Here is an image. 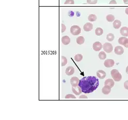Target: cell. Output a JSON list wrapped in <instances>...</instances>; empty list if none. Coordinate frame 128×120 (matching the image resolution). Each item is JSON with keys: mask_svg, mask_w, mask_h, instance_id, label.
Returning <instances> with one entry per match:
<instances>
[{"mask_svg": "<svg viewBox=\"0 0 128 120\" xmlns=\"http://www.w3.org/2000/svg\"><path fill=\"white\" fill-rule=\"evenodd\" d=\"M99 85V80L94 76L84 77L80 80L79 83V86L81 87L82 92L85 94L94 92L98 87Z\"/></svg>", "mask_w": 128, "mask_h": 120, "instance_id": "obj_1", "label": "cell"}, {"mask_svg": "<svg viewBox=\"0 0 128 120\" xmlns=\"http://www.w3.org/2000/svg\"><path fill=\"white\" fill-rule=\"evenodd\" d=\"M113 79L116 82H119L122 79V75L117 69H113L111 72Z\"/></svg>", "mask_w": 128, "mask_h": 120, "instance_id": "obj_2", "label": "cell"}, {"mask_svg": "<svg viewBox=\"0 0 128 120\" xmlns=\"http://www.w3.org/2000/svg\"><path fill=\"white\" fill-rule=\"evenodd\" d=\"M70 32L74 36H77L81 32V28L77 25H73L70 28Z\"/></svg>", "mask_w": 128, "mask_h": 120, "instance_id": "obj_3", "label": "cell"}, {"mask_svg": "<svg viewBox=\"0 0 128 120\" xmlns=\"http://www.w3.org/2000/svg\"><path fill=\"white\" fill-rule=\"evenodd\" d=\"M103 48L104 51L108 53H110L113 51V47L111 43H105L103 44Z\"/></svg>", "mask_w": 128, "mask_h": 120, "instance_id": "obj_4", "label": "cell"}, {"mask_svg": "<svg viewBox=\"0 0 128 120\" xmlns=\"http://www.w3.org/2000/svg\"><path fill=\"white\" fill-rule=\"evenodd\" d=\"M102 44L99 42H96L93 44L92 45V48H93L94 50L96 51H98L101 50V49L102 48Z\"/></svg>", "mask_w": 128, "mask_h": 120, "instance_id": "obj_5", "label": "cell"}, {"mask_svg": "<svg viewBox=\"0 0 128 120\" xmlns=\"http://www.w3.org/2000/svg\"><path fill=\"white\" fill-rule=\"evenodd\" d=\"M115 62L112 59H108L106 60L104 62V66L107 68H110L114 65Z\"/></svg>", "mask_w": 128, "mask_h": 120, "instance_id": "obj_6", "label": "cell"}, {"mask_svg": "<svg viewBox=\"0 0 128 120\" xmlns=\"http://www.w3.org/2000/svg\"><path fill=\"white\" fill-rule=\"evenodd\" d=\"M79 81H80V80L76 76L72 77V78L71 79V80H70L71 84L72 86H74V87L77 86L79 85Z\"/></svg>", "mask_w": 128, "mask_h": 120, "instance_id": "obj_7", "label": "cell"}, {"mask_svg": "<svg viewBox=\"0 0 128 120\" xmlns=\"http://www.w3.org/2000/svg\"><path fill=\"white\" fill-rule=\"evenodd\" d=\"M72 92L76 95H79L82 93V89L79 85L75 87L72 86Z\"/></svg>", "mask_w": 128, "mask_h": 120, "instance_id": "obj_8", "label": "cell"}, {"mask_svg": "<svg viewBox=\"0 0 128 120\" xmlns=\"http://www.w3.org/2000/svg\"><path fill=\"white\" fill-rule=\"evenodd\" d=\"M114 52L117 55H122L124 53V49L122 47L117 46L115 48Z\"/></svg>", "mask_w": 128, "mask_h": 120, "instance_id": "obj_9", "label": "cell"}, {"mask_svg": "<svg viewBox=\"0 0 128 120\" xmlns=\"http://www.w3.org/2000/svg\"><path fill=\"white\" fill-rule=\"evenodd\" d=\"M74 68L73 66H69L66 69V73L67 75H71L74 73Z\"/></svg>", "mask_w": 128, "mask_h": 120, "instance_id": "obj_10", "label": "cell"}, {"mask_svg": "<svg viewBox=\"0 0 128 120\" xmlns=\"http://www.w3.org/2000/svg\"><path fill=\"white\" fill-rule=\"evenodd\" d=\"M93 28V25L91 23H87L83 26V29L85 31H90Z\"/></svg>", "mask_w": 128, "mask_h": 120, "instance_id": "obj_11", "label": "cell"}, {"mask_svg": "<svg viewBox=\"0 0 128 120\" xmlns=\"http://www.w3.org/2000/svg\"><path fill=\"white\" fill-rule=\"evenodd\" d=\"M97 75L98 77H99V79H103L106 76V73L104 70H99L97 72Z\"/></svg>", "mask_w": 128, "mask_h": 120, "instance_id": "obj_12", "label": "cell"}, {"mask_svg": "<svg viewBox=\"0 0 128 120\" xmlns=\"http://www.w3.org/2000/svg\"><path fill=\"white\" fill-rule=\"evenodd\" d=\"M111 91V87L108 85H105L102 89V92L104 95H108Z\"/></svg>", "mask_w": 128, "mask_h": 120, "instance_id": "obj_13", "label": "cell"}, {"mask_svg": "<svg viewBox=\"0 0 128 120\" xmlns=\"http://www.w3.org/2000/svg\"><path fill=\"white\" fill-rule=\"evenodd\" d=\"M120 34L124 37H128V27H123L120 29Z\"/></svg>", "mask_w": 128, "mask_h": 120, "instance_id": "obj_14", "label": "cell"}, {"mask_svg": "<svg viewBox=\"0 0 128 120\" xmlns=\"http://www.w3.org/2000/svg\"><path fill=\"white\" fill-rule=\"evenodd\" d=\"M62 42L64 45H68L70 43V38L67 36H64L62 38Z\"/></svg>", "mask_w": 128, "mask_h": 120, "instance_id": "obj_15", "label": "cell"}, {"mask_svg": "<svg viewBox=\"0 0 128 120\" xmlns=\"http://www.w3.org/2000/svg\"><path fill=\"white\" fill-rule=\"evenodd\" d=\"M114 81H113L112 79H109L106 80L104 82V85H108L110 86L111 88H112L114 86Z\"/></svg>", "mask_w": 128, "mask_h": 120, "instance_id": "obj_16", "label": "cell"}, {"mask_svg": "<svg viewBox=\"0 0 128 120\" xmlns=\"http://www.w3.org/2000/svg\"><path fill=\"white\" fill-rule=\"evenodd\" d=\"M128 41V39L126 37H120L118 39V43L119 44L125 46Z\"/></svg>", "mask_w": 128, "mask_h": 120, "instance_id": "obj_17", "label": "cell"}, {"mask_svg": "<svg viewBox=\"0 0 128 120\" xmlns=\"http://www.w3.org/2000/svg\"><path fill=\"white\" fill-rule=\"evenodd\" d=\"M121 25H122V22L119 20H116L113 22V26L115 29H119Z\"/></svg>", "mask_w": 128, "mask_h": 120, "instance_id": "obj_18", "label": "cell"}, {"mask_svg": "<svg viewBox=\"0 0 128 120\" xmlns=\"http://www.w3.org/2000/svg\"><path fill=\"white\" fill-rule=\"evenodd\" d=\"M95 33H96V34L97 35V36H101V35L103 34V29H102L101 28L98 27L96 29Z\"/></svg>", "mask_w": 128, "mask_h": 120, "instance_id": "obj_19", "label": "cell"}, {"mask_svg": "<svg viewBox=\"0 0 128 120\" xmlns=\"http://www.w3.org/2000/svg\"><path fill=\"white\" fill-rule=\"evenodd\" d=\"M84 41H85V39L83 37H82V36L79 37L76 39V43L79 45L83 44L84 43Z\"/></svg>", "mask_w": 128, "mask_h": 120, "instance_id": "obj_20", "label": "cell"}, {"mask_svg": "<svg viewBox=\"0 0 128 120\" xmlns=\"http://www.w3.org/2000/svg\"><path fill=\"white\" fill-rule=\"evenodd\" d=\"M97 19V16L95 15H93V14H91L88 16V19L90 21V22H94Z\"/></svg>", "mask_w": 128, "mask_h": 120, "instance_id": "obj_21", "label": "cell"}, {"mask_svg": "<svg viewBox=\"0 0 128 120\" xmlns=\"http://www.w3.org/2000/svg\"><path fill=\"white\" fill-rule=\"evenodd\" d=\"M99 58L100 60H104L106 58V54L105 52L101 51L99 53Z\"/></svg>", "mask_w": 128, "mask_h": 120, "instance_id": "obj_22", "label": "cell"}, {"mask_svg": "<svg viewBox=\"0 0 128 120\" xmlns=\"http://www.w3.org/2000/svg\"><path fill=\"white\" fill-rule=\"evenodd\" d=\"M106 20L109 22H112L115 20V17L112 15H108L106 17Z\"/></svg>", "mask_w": 128, "mask_h": 120, "instance_id": "obj_23", "label": "cell"}, {"mask_svg": "<svg viewBox=\"0 0 128 120\" xmlns=\"http://www.w3.org/2000/svg\"><path fill=\"white\" fill-rule=\"evenodd\" d=\"M114 38H115V36L113 33H109L107 35V36H106V39L110 42L113 41L114 39Z\"/></svg>", "mask_w": 128, "mask_h": 120, "instance_id": "obj_24", "label": "cell"}, {"mask_svg": "<svg viewBox=\"0 0 128 120\" xmlns=\"http://www.w3.org/2000/svg\"><path fill=\"white\" fill-rule=\"evenodd\" d=\"M83 59V55L81 54H77L75 55L74 60L76 62H80Z\"/></svg>", "mask_w": 128, "mask_h": 120, "instance_id": "obj_25", "label": "cell"}, {"mask_svg": "<svg viewBox=\"0 0 128 120\" xmlns=\"http://www.w3.org/2000/svg\"><path fill=\"white\" fill-rule=\"evenodd\" d=\"M67 64V59L64 56H62V66H64Z\"/></svg>", "mask_w": 128, "mask_h": 120, "instance_id": "obj_26", "label": "cell"}, {"mask_svg": "<svg viewBox=\"0 0 128 120\" xmlns=\"http://www.w3.org/2000/svg\"><path fill=\"white\" fill-rule=\"evenodd\" d=\"M98 0H87V3L89 4H96L97 3Z\"/></svg>", "mask_w": 128, "mask_h": 120, "instance_id": "obj_27", "label": "cell"}, {"mask_svg": "<svg viewBox=\"0 0 128 120\" xmlns=\"http://www.w3.org/2000/svg\"><path fill=\"white\" fill-rule=\"evenodd\" d=\"M74 0H66L65 2V5L66 4H71V5H73L74 4Z\"/></svg>", "mask_w": 128, "mask_h": 120, "instance_id": "obj_28", "label": "cell"}, {"mask_svg": "<svg viewBox=\"0 0 128 120\" xmlns=\"http://www.w3.org/2000/svg\"><path fill=\"white\" fill-rule=\"evenodd\" d=\"M65 98H76V97L72 94H68L65 96Z\"/></svg>", "mask_w": 128, "mask_h": 120, "instance_id": "obj_29", "label": "cell"}, {"mask_svg": "<svg viewBox=\"0 0 128 120\" xmlns=\"http://www.w3.org/2000/svg\"><path fill=\"white\" fill-rule=\"evenodd\" d=\"M66 29V27L65 26V25L62 24V32H64V31H65Z\"/></svg>", "mask_w": 128, "mask_h": 120, "instance_id": "obj_30", "label": "cell"}, {"mask_svg": "<svg viewBox=\"0 0 128 120\" xmlns=\"http://www.w3.org/2000/svg\"><path fill=\"white\" fill-rule=\"evenodd\" d=\"M124 87L126 89L128 90V81H126L124 83Z\"/></svg>", "mask_w": 128, "mask_h": 120, "instance_id": "obj_31", "label": "cell"}, {"mask_svg": "<svg viewBox=\"0 0 128 120\" xmlns=\"http://www.w3.org/2000/svg\"><path fill=\"white\" fill-rule=\"evenodd\" d=\"M109 4L110 5H116L117 4V2H116V1H115V0H112V1H111Z\"/></svg>", "mask_w": 128, "mask_h": 120, "instance_id": "obj_32", "label": "cell"}, {"mask_svg": "<svg viewBox=\"0 0 128 120\" xmlns=\"http://www.w3.org/2000/svg\"><path fill=\"white\" fill-rule=\"evenodd\" d=\"M79 98H88V97L87 96H85L84 95H82L80 96Z\"/></svg>", "mask_w": 128, "mask_h": 120, "instance_id": "obj_33", "label": "cell"}, {"mask_svg": "<svg viewBox=\"0 0 128 120\" xmlns=\"http://www.w3.org/2000/svg\"><path fill=\"white\" fill-rule=\"evenodd\" d=\"M125 4H128V0H123Z\"/></svg>", "mask_w": 128, "mask_h": 120, "instance_id": "obj_34", "label": "cell"}, {"mask_svg": "<svg viewBox=\"0 0 128 120\" xmlns=\"http://www.w3.org/2000/svg\"><path fill=\"white\" fill-rule=\"evenodd\" d=\"M125 12H126V13L127 14V15H128V8H127L126 9V10H125Z\"/></svg>", "mask_w": 128, "mask_h": 120, "instance_id": "obj_35", "label": "cell"}, {"mask_svg": "<svg viewBox=\"0 0 128 120\" xmlns=\"http://www.w3.org/2000/svg\"><path fill=\"white\" fill-rule=\"evenodd\" d=\"M126 73H127V74H128V66L127 67V68H126Z\"/></svg>", "mask_w": 128, "mask_h": 120, "instance_id": "obj_36", "label": "cell"}]
</instances>
